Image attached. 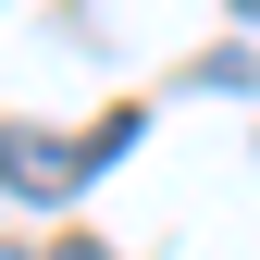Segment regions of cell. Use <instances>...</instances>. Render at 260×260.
Instances as JSON below:
<instances>
[{"instance_id": "3957f363", "label": "cell", "mask_w": 260, "mask_h": 260, "mask_svg": "<svg viewBox=\"0 0 260 260\" xmlns=\"http://www.w3.org/2000/svg\"><path fill=\"white\" fill-rule=\"evenodd\" d=\"M236 13H248V25H260V0H236Z\"/></svg>"}, {"instance_id": "6da1fadb", "label": "cell", "mask_w": 260, "mask_h": 260, "mask_svg": "<svg viewBox=\"0 0 260 260\" xmlns=\"http://www.w3.org/2000/svg\"><path fill=\"white\" fill-rule=\"evenodd\" d=\"M124 149H137V112H112L100 137H38V124H0V186H13L25 211H62V199H75L100 161H124Z\"/></svg>"}, {"instance_id": "7a4b0ae2", "label": "cell", "mask_w": 260, "mask_h": 260, "mask_svg": "<svg viewBox=\"0 0 260 260\" xmlns=\"http://www.w3.org/2000/svg\"><path fill=\"white\" fill-rule=\"evenodd\" d=\"M50 260H112V248H100V236H62V248H50Z\"/></svg>"}]
</instances>
